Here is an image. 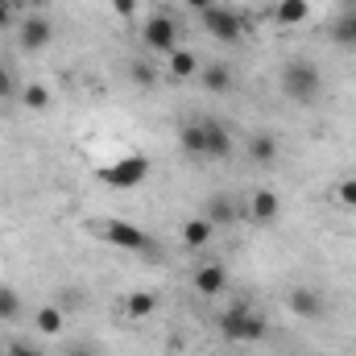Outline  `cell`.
I'll use <instances>...</instances> for the list:
<instances>
[{"instance_id": "obj_1", "label": "cell", "mask_w": 356, "mask_h": 356, "mask_svg": "<svg viewBox=\"0 0 356 356\" xmlns=\"http://www.w3.org/2000/svg\"><path fill=\"white\" fill-rule=\"evenodd\" d=\"M277 88L294 104H315L319 91H323V75H319V67L311 58H290L282 67V75H277Z\"/></svg>"}, {"instance_id": "obj_2", "label": "cell", "mask_w": 356, "mask_h": 356, "mask_svg": "<svg viewBox=\"0 0 356 356\" xmlns=\"http://www.w3.org/2000/svg\"><path fill=\"white\" fill-rule=\"evenodd\" d=\"M220 332L232 344H261L266 340V319L249 302H232L228 311H220Z\"/></svg>"}, {"instance_id": "obj_3", "label": "cell", "mask_w": 356, "mask_h": 356, "mask_svg": "<svg viewBox=\"0 0 356 356\" xmlns=\"http://www.w3.org/2000/svg\"><path fill=\"white\" fill-rule=\"evenodd\" d=\"M99 236H104L112 249H124V253H137V257H158V241H154L145 228L129 224V220H108V224L99 228Z\"/></svg>"}, {"instance_id": "obj_4", "label": "cell", "mask_w": 356, "mask_h": 356, "mask_svg": "<svg viewBox=\"0 0 356 356\" xmlns=\"http://www.w3.org/2000/svg\"><path fill=\"white\" fill-rule=\"evenodd\" d=\"M141 46H145V50H154V54H175V50H178V25H175V17L154 13V17L145 21V29H141Z\"/></svg>"}, {"instance_id": "obj_5", "label": "cell", "mask_w": 356, "mask_h": 356, "mask_svg": "<svg viewBox=\"0 0 356 356\" xmlns=\"http://www.w3.org/2000/svg\"><path fill=\"white\" fill-rule=\"evenodd\" d=\"M199 17H203V29H207L216 42H236V38L245 33L241 13H232V8H224V4H211V8H203Z\"/></svg>"}, {"instance_id": "obj_6", "label": "cell", "mask_w": 356, "mask_h": 356, "mask_svg": "<svg viewBox=\"0 0 356 356\" xmlns=\"http://www.w3.org/2000/svg\"><path fill=\"white\" fill-rule=\"evenodd\" d=\"M149 175V158H141V154H133V158H124V162H112V166H104L99 178L108 182V186H137V182H145Z\"/></svg>"}, {"instance_id": "obj_7", "label": "cell", "mask_w": 356, "mask_h": 356, "mask_svg": "<svg viewBox=\"0 0 356 356\" xmlns=\"http://www.w3.org/2000/svg\"><path fill=\"white\" fill-rule=\"evenodd\" d=\"M203 124V158H216V162H224V158H232V133H228V124L224 120H199Z\"/></svg>"}, {"instance_id": "obj_8", "label": "cell", "mask_w": 356, "mask_h": 356, "mask_svg": "<svg viewBox=\"0 0 356 356\" xmlns=\"http://www.w3.org/2000/svg\"><path fill=\"white\" fill-rule=\"evenodd\" d=\"M286 307H290V315H298V319H323V311H327V302H323V294H319L315 286H294L290 298H286Z\"/></svg>"}, {"instance_id": "obj_9", "label": "cell", "mask_w": 356, "mask_h": 356, "mask_svg": "<svg viewBox=\"0 0 356 356\" xmlns=\"http://www.w3.org/2000/svg\"><path fill=\"white\" fill-rule=\"evenodd\" d=\"M50 42H54L50 17H25V25H21V50H25V54H38V50H46Z\"/></svg>"}, {"instance_id": "obj_10", "label": "cell", "mask_w": 356, "mask_h": 356, "mask_svg": "<svg viewBox=\"0 0 356 356\" xmlns=\"http://www.w3.org/2000/svg\"><path fill=\"white\" fill-rule=\"evenodd\" d=\"M245 216L249 220H257V224H273L277 216H282V199H277V191H253V199L245 203Z\"/></svg>"}, {"instance_id": "obj_11", "label": "cell", "mask_w": 356, "mask_h": 356, "mask_svg": "<svg viewBox=\"0 0 356 356\" xmlns=\"http://www.w3.org/2000/svg\"><path fill=\"white\" fill-rule=\"evenodd\" d=\"M241 216H245V207L232 203L228 195H211V199L203 203V220H211L216 228H224V224H232V220H241Z\"/></svg>"}, {"instance_id": "obj_12", "label": "cell", "mask_w": 356, "mask_h": 356, "mask_svg": "<svg viewBox=\"0 0 356 356\" xmlns=\"http://www.w3.org/2000/svg\"><path fill=\"white\" fill-rule=\"evenodd\" d=\"M224 286H228V269L220 266V261H211V266H199V273H195V290H199L203 298H216Z\"/></svg>"}, {"instance_id": "obj_13", "label": "cell", "mask_w": 356, "mask_h": 356, "mask_svg": "<svg viewBox=\"0 0 356 356\" xmlns=\"http://www.w3.org/2000/svg\"><path fill=\"white\" fill-rule=\"evenodd\" d=\"M211 232H216V224L203 220V216H195V220H186V228H182V245H186V249H203V245H211Z\"/></svg>"}, {"instance_id": "obj_14", "label": "cell", "mask_w": 356, "mask_h": 356, "mask_svg": "<svg viewBox=\"0 0 356 356\" xmlns=\"http://www.w3.org/2000/svg\"><path fill=\"white\" fill-rule=\"evenodd\" d=\"M249 158H253L257 166H273V162H277V137H273V133H257V137L249 141Z\"/></svg>"}, {"instance_id": "obj_15", "label": "cell", "mask_w": 356, "mask_h": 356, "mask_svg": "<svg viewBox=\"0 0 356 356\" xmlns=\"http://www.w3.org/2000/svg\"><path fill=\"white\" fill-rule=\"evenodd\" d=\"M307 13H311L307 0H277L273 4V21L277 25H298V21H307Z\"/></svg>"}, {"instance_id": "obj_16", "label": "cell", "mask_w": 356, "mask_h": 356, "mask_svg": "<svg viewBox=\"0 0 356 356\" xmlns=\"http://www.w3.org/2000/svg\"><path fill=\"white\" fill-rule=\"evenodd\" d=\"M199 83L211 91V95H224V91H232V71H228L224 63H211V67L203 71V79H199Z\"/></svg>"}, {"instance_id": "obj_17", "label": "cell", "mask_w": 356, "mask_h": 356, "mask_svg": "<svg viewBox=\"0 0 356 356\" xmlns=\"http://www.w3.org/2000/svg\"><path fill=\"white\" fill-rule=\"evenodd\" d=\"M332 42L344 50H356V13H344L332 21Z\"/></svg>"}, {"instance_id": "obj_18", "label": "cell", "mask_w": 356, "mask_h": 356, "mask_svg": "<svg viewBox=\"0 0 356 356\" xmlns=\"http://www.w3.org/2000/svg\"><path fill=\"white\" fill-rule=\"evenodd\" d=\"M178 145H182V154H191V158H203V124H199V120L182 124V129H178Z\"/></svg>"}, {"instance_id": "obj_19", "label": "cell", "mask_w": 356, "mask_h": 356, "mask_svg": "<svg viewBox=\"0 0 356 356\" xmlns=\"http://www.w3.org/2000/svg\"><path fill=\"white\" fill-rule=\"evenodd\" d=\"M124 311H129L133 319H145V315L158 311V294H149V290H133V294L124 298Z\"/></svg>"}, {"instance_id": "obj_20", "label": "cell", "mask_w": 356, "mask_h": 356, "mask_svg": "<svg viewBox=\"0 0 356 356\" xmlns=\"http://www.w3.org/2000/svg\"><path fill=\"white\" fill-rule=\"evenodd\" d=\"M21 319V294L13 286H0V323H17Z\"/></svg>"}, {"instance_id": "obj_21", "label": "cell", "mask_w": 356, "mask_h": 356, "mask_svg": "<svg viewBox=\"0 0 356 356\" xmlns=\"http://www.w3.org/2000/svg\"><path fill=\"white\" fill-rule=\"evenodd\" d=\"M195 71H199V63H195V54L178 46L175 54H170V75H175V79H191Z\"/></svg>"}, {"instance_id": "obj_22", "label": "cell", "mask_w": 356, "mask_h": 356, "mask_svg": "<svg viewBox=\"0 0 356 356\" xmlns=\"http://www.w3.org/2000/svg\"><path fill=\"white\" fill-rule=\"evenodd\" d=\"M33 323H38L42 336H58V332H63V311H58V307H42Z\"/></svg>"}, {"instance_id": "obj_23", "label": "cell", "mask_w": 356, "mask_h": 356, "mask_svg": "<svg viewBox=\"0 0 356 356\" xmlns=\"http://www.w3.org/2000/svg\"><path fill=\"white\" fill-rule=\"evenodd\" d=\"M25 108H29V112H46V108H50V91L42 88V83H29V88H25Z\"/></svg>"}, {"instance_id": "obj_24", "label": "cell", "mask_w": 356, "mask_h": 356, "mask_svg": "<svg viewBox=\"0 0 356 356\" xmlns=\"http://www.w3.org/2000/svg\"><path fill=\"white\" fill-rule=\"evenodd\" d=\"M129 75H133V83H137V88H154V83H158V71H154L149 63H133V67H129Z\"/></svg>"}, {"instance_id": "obj_25", "label": "cell", "mask_w": 356, "mask_h": 356, "mask_svg": "<svg viewBox=\"0 0 356 356\" xmlns=\"http://www.w3.org/2000/svg\"><path fill=\"white\" fill-rule=\"evenodd\" d=\"M336 195H340V203H344V207H356V175L340 178V186H336Z\"/></svg>"}, {"instance_id": "obj_26", "label": "cell", "mask_w": 356, "mask_h": 356, "mask_svg": "<svg viewBox=\"0 0 356 356\" xmlns=\"http://www.w3.org/2000/svg\"><path fill=\"white\" fill-rule=\"evenodd\" d=\"M13 95H17V79L8 67H0V99H13Z\"/></svg>"}, {"instance_id": "obj_27", "label": "cell", "mask_w": 356, "mask_h": 356, "mask_svg": "<svg viewBox=\"0 0 356 356\" xmlns=\"http://www.w3.org/2000/svg\"><path fill=\"white\" fill-rule=\"evenodd\" d=\"M112 13L116 17H133L137 13V0H112Z\"/></svg>"}, {"instance_id": "obj_28", "label": "cell", "mask_w": 356, "mask_h": 356, "mask_svg": "<svg viewBox=\"0 0 356 356\" xmlns=\"http://www.w3.org/2000/svg\"><path fill=\"white\" fill-rule=\"evenodd\" d=\"M4 356H46V353H38L33 344H8V353Z\"/></svg>"}, {"instance_id": "obj_29", "label": "cell", "mask_w": 356, "mask_h": 356, "mask_svg": "<svg viewBox=\"0 0 356 356\" xmlns=\"http://www.w3.org/2000/svg\"><path fill=\"white\" fill-rule=\"evenodd\" d=\"M182 4H186V8H195V13H203V8H211L216 0H182Z\"/></svg>"}, {"instance_id": "obj_30", "label": "cell", "mask_w": 356, "mask_h": 356, "mask_svg": "<svg viewBox=\"0 0 356 356\" xmlns=\"http://www.w3.org/2000/svg\"><path fill=\"white\" fill-rule=\"evenodd\" d=\"M8 21H13V8H8V0H0V29H4Z\"/></svg>"}, {"instance_id": "obj_31", "label": "cell", "mask_w": 356, "mask_h": 356, "mask_svg": "<svg viewBox=\"0 0 356 356\" xmlns=\"http://www.w3.org/2000/svg\"><path fill=\"white\" fill-rule=\"evenodd\" d=\"M67 356H95L91 348H83V344H75V348H67Z\"/></svg>"}, {"instance_id": "obj_32", "label": "cell", "mask_w": 356, "mask_h": 356, "mask_svg": "<svg viewBox=\"0 0 356 356\" xmlns=\"http://www.w3.org/2000/svg\"><path fill=\"white\" fill-rule=\"evenodd\" d=\"M253 4H261V0H253Z\"/></svg>"}]
</instances>
